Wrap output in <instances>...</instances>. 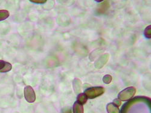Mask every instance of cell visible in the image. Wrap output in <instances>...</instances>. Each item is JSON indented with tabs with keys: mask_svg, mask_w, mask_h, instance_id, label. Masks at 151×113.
<instances>
[{
	"mask_svg": "<svg viewBox=\"0 0 151 113\" xmlns=\"http://www.w3.org/2000/svg\"><path fill=\"white\" fill-rule=\"evenodd\" d=\"M24 95L26 101L29 103H33L36 100L35 92L30 85H27L24 87Z\"/></svg>",
	"mask_w": 151,
	"mask_h": 113,
	"instance_id": "3",
	"label": "cell"
},
{
	"mask_svg": "<svg viewBox=\"0 0 151 113\" xmlns=\"http://www.w3.org/2000/svg\"><path fill=\"white\" fill-rule=\"evenodd\" d=\"M113 104H114V105H116L117 107H120V105H121V104H122V101L121 100L119 99H118V98H117V99H115L114 100H113V102H112Z\"/></svg>",
	"mask_w": 151,
	"mask_h": 113,
	"instance_id": "15",
	"label": "cell"
},
{
	"mask_svg": "<svg viewBox=\"0 0 151 113\" xmlns=\"http://www.w3.org/2000/svg\"><path fill=\"white\" fill-rule=\"evenodd\" d=\"M73 87L74 92L76 94H80L81 93L82 82L78 78H74L73 81Z\"/></svg>",
	"mask_w": 151,
	"mask_h": 113,
	"instance_id": "5",
	"label": "cell"
},
{
	"mask_svg": "<svg viewBox=\"0 0 151 113\" xmlns=\"http://www.w3.org/2000/svg\"><path fill=\"white\" fill-rule=\"evenodd\" d=\"M144 35L146 38L150 39L151 38V26H147L145 31H144Z\"/></svg>",
	"mask_w": 151,
	"mask_h": 113,
	"instance_id": "11",
	"label": "cell"
},
{
	"mask_svg": "<svg viewBox=\"0 0 151 113\" xmlns=\"http://www.w3.org/2000/svg\"><path fill=\"white\" fill-rule=\"evenodd\" d=\"M10 16L9 11L7 10H0V21L7 19Z\"/></svg>",
	"mask_w": 151,
	"mask_h": 113,
	"instance_id": "10",
	"label": "cell"
},
{
	"mask_svg": "<svg viewBox=\"0 0 151 113\" xmlns=\"http://www.w3.org/2000/svg\"><path fill=\"white\" fill-rule=\"evenodd\" d=\"M96 2H97V3H100V2H102V1H96Z\"/></svg>",
	"mask_w": 151,
	"mask_h": 113,
	"instance_id": "18",
	"label": "cell"
},
{
	"mask_svg": "<svg viewBox=\"0 0 151 113\" xmlns=\"http://www.w3.org/2000/svg\"><path fill=\"white\" fill-rule=\"evenodd\" d=\"M109 55L108 53H106L99 57L98 59L94 62V66L96 68L100 69L102 68L108 62L109 60Z\"/></svg>",
	"mask_w": 151,
	"mask_h": 113,
	"instance_id": "4",
	"label": "cell"
},
{
	"mask_svg": "<svg viewBox=\"0 0 151 113\" xmlns=\"http://www.w3.org/2000/svg\"><path fill=\"white\" fill-rule=\"evenodd\" d=\"M6 61L0 60V71L4 68V67L6 65Z\"/></svg>",
	"mask_w": 151,
	"mask_h": 113,
	"instance_id": "16",
	"label": "cell"
},
{
	"mask_svg": "<svg viewBox=\"0 0 151 113\" xmlns=\"http://www.w3.org/2000/svg\"><path fill=\"white\" fill-rule=\"evenodd\" d=\"M87 100H88V98L84 93H80L77 96L76 101L83 105V104H86V102H87Z\"/></svg>",
	"mask_w": 151,
	"mask_h": 113,
	"instance_id": "9",
	"label": "cell"
},
{
	"mask_svg": "<svg viewBox=\"0 0 151 113\" xmlns=\"http://www.w3.org/2000/svg\"><path fill=\"white\" fill-rule=\"evenodd\" d=\"M105 93V89L102 86L91 87L87 88L84 91V94L88 99H93L100 96L102 95Z\"/></svg>",
	"mask_w": 151,
	"mask_h": 113,
	"instance_id": "1",
	"label": "cell"
},
{
	"mask_svg": "<svg viewBox=\"0 0 151 113\" xmlns=\"http://www.w3.org/2000/svg\"><path fill=\"white\" fill-rule=\"evenodd\" d=\"M112 77L110 75H106L103 77V82L105 84H109L112 81Z\"/></svg>",
	"mask_w": 151,
	"mask_h": 113,
	"instance_id": "13",
	"label": "cell"
},
{
	"mask_svg": "<svg viewBox=\"0 0 151 113\" xmlns=\"http://www.w3.org/2000/svg\"><path fill=\"white\" fill-rule=\"evenodd\" d=\"M136 93V89L134 87H129L122 90L118 94V99L121 101H127L132 99Z\"/></svg>",
	"mask_w": 151,
	"mask_h": 113,
	"instance_id": "2",
	"label": "cell"
},
{
	"mask_svg": "<svg viewBox=\"0 0 151 113\" xmlns=\"http://www.w3.org/2000/svg\"><path fill=\"white\" fill-rule=\"evenodd\" d=\"M73 113H83V107L81 104L76 101L73 107Z\"/></svg>",
	"mask_w": 151,
	"mask_h": 113,
	"instance_id": "8",
	"label": "cell"
},
{
	"mask_svg": "<svg viewBox=\"0 0 151 113\" xmlns=\"http://www.w3.org/2000/svg\"><path fill=\"white\" fill-rule=\"evenodd\" d=\"M30 1L36 4H44L46 3L47 0H30Z\"/></svg>",
	"mask_w": 151,
	"mask_h": 113,
	"instance_id": "14",
	"label": "cell"
},
{
	"mask_svg": "<svg viewBox=\"0 0 151 113\" xmlns=\"http://www.w3.org/2000/svg\"><path fill=\"white\" fill-rule=\"evenodd\" d=\"M109 4L108 1H104V3H102L99 6V7L97 10V13L99 14H105V12L107 11V10L109 9Z\"/></svg>",
	"mask_w": 151,
	"mask_h": 113,
	"instance_id": "6",
	"label": "cell"
},
{
	"mask_svg": "<svg viewBox=\"0 0 151 113\" xmlns=\"http://www.w3.org/2000/svg\"><path fill=\"white\" fill-rule=\"evenodd\" d=\"M62 113H71V110L70 109H65V111Z\"/></svg>",
	"mask_w": 151,
	"mask_h": 113,
	"instance_id": "17",
	"label": "cell"
},
{
	"mask_svg": "<svg viewBox=\"0 0 151 113\" xmlns=\"http://www.w3.org/2000/svg\"><path fill=\"white\" fill-rule=\"evenodd\" d=\"M12 65L10 63L6 61L5 66L4 67V68L1 71H0V72H1V73H7V72L10 71L12 70Z\"/></svg>",
	"mask_w": 151,
	"mask_h": 113,
	"instance_id": "12",
	"label": "cell"
},
{
	"mask_svg": "<svg viewBox=\"0 0 151 113\" xmlns=\"http://www.w3.org/2000/svg\"><path fill=\"white\" fill-rule=\"evenodd\" d=\"M106 111L108 113H120L119 107L113 103H109L106 105Z\"/></svg>",
	"mask_w": 151,
	"mask_h": 113,
	"instance_id": "7",
	"label": "cell"
}]
</instances>
